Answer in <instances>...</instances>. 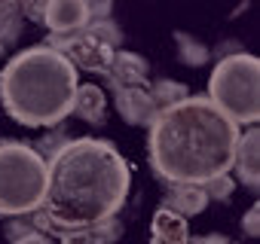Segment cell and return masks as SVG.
Instances as JSON below:
<instances>
[{
	"instance_id": "cell-3",
	"label": "cell",
	"mask_w": 260,
	"mask_h": 244,
	"mask_svg": "<svg viewBox=\"0 0 260 244\" xmlns=\"http://www.w3.org/2000/svg\"><path fill=\"white\" fill-rule=\"evenodd\" d=\"M80 86L77 67L49 46H31L13 55L0 70V104L25 129H52L74 107Z\"/></svg>"
},
{
	"instance_id": "cell-14",
	"label": "cell",
	"mask_w": 260,
	"mask_h": 244,
	"mask_svg": "<svg viewBox=\"0 0 260 244\" xmlns=\"http://www.w3.org/2000/svg\"><path fill=\"white\" fill-rule=\"evenodd\" d=\"M172 186H175V189L166 195L162 208H169V211L181 214L184 220H190V217H196V214H202V211H205L208 195H205V189H202L199 183H172Z\"/></svg>"
},
{
	"instance_id": "cell-26",
	"label": "cell",
	"mask_w": 260,
	"mask_h": 244,
	"mask_svg": "<svg viewBox=\"0 0 260 244\" xmlns=\"http://www.w3.org/2000/svg\"><path fill=\"white\" fill-rule=\"evenodd\" d=\"M0 52H4V46H0Z\"/></svg>"
},
{
	"instance_id": "cell-23",
	"label": "cell",
	"mask_w": 260,
	"mask_h": 244,
	"mask_svg": "<svg viewBox=\"0 0 260 244\" xmlns=\"http://www.w3.org/2000/svg\"><path fill=\"white\" fill-rule=\"evenodd\" d=\"M257 217H260V208H257V205H251V208H248V214L242 217V229H245V235H248V238H257V235H260Z\"/></svg>"
},
{
	"instance_id": "cell-24",
	"label": "cell",
	"mask_w": 260,
	"mask_h": 244,
	"mask_svg": "<svg viewBox=\"0 0 260 244\" xmlns=\"http://www.w3.org/2000/svg\"><path fill=\"white\" fill-rule=\"evenodd\" d=\"M190 244H236V241H233V238H226V235H217V232H211V235L190 238Z\"/></svg>"
},
{
	"instance_id": "cell-4",
	"label": "cell",
	"mask_w": 260,
	"mask_h": 244,
	"mask_svg": "<svg viewBox=\"0 0 260 244\" xmlns=\"http://www.w3.org/2000/svg\"><path fill=\"white\" fill-rule=\"evenodd\" d=\"M236 126H254L260 119V61L248 52L223 55L211 76L205 95Z\"/></svg>"
},
{
	"instance_id": "cell-19",
	"label": "cell",
	"mask_w": 260,
	"mask_h": 244,
	"mask_svg": "<svg viewBox=\"0 0 260 244\" xmlns=\"http://www.w3.org/2000/svg\"><path fill=\"white\" fill-rule=\"evenodd\" d=\"M86 31H89V34H95V37H98L101 43H107L110 49H116V46L122 43V34H119V28H116L110 19H101V22H89V25H86Z\"/></svg>"
},
{
	"instance_id": "cell-5",
	"label": "cell",
	"mask_w": 260,
	"mask_h": 244,
	"mask_svg": "<svg viewBox=\"0 0 260 244\" xmlns=\"http://www.w3.org/2000/svg\"><path fill=\"white\" fill-rule=\"evenodd\" d=\"M46 192V159L22 141H0V217L34 214Z\"/></svg>"
},
{
	"instance_id": "cell-1",
	"label": "cell",
	"mask_w": 260,
	"mask_h": 244,
	"mask_svg": "<svg viewBox=\"0 0 260 244\" xmlns=\"http://www.w3.org/2000/svg\"><path fill=\"white\" fill-rule=\"evenodd\" d=\"M132 186L122 153L101 138H74L52 150L46 162V192L31 226L58 235L116 217Z\"/></svg>"
},
{
	"instance_id": "cell-12",
	"label": "cell",
	"mask_w": 260,
	"mask_h": 244,
	"mask_svg": "<svg viewBox=\"0 0 260 244\" xmlns=\"http://www.w3.org/2000/svg\"><path fill=\"white\" fill-rule=\"evenodd\" d=\"M150 244H190L187 220L169 208H159L150 220Z\"/></svg>"
},
{
	"instance_id": "cell-10",
	"label": "cell",
	"mask_w": 260,
	"mask_h": 244,
	"mask_svg": "<svg viewBox=\"0 0 260 244\" xmlns=\"http://www.w3.org/2000/svg\"><path fill=\"white\" fill-rule=\"evenodd\" d=\"M147 73H150V64L144 55L138 52H125V49H116L113 52V61L107 67V79L110 86H144L147 83Z\"/></svg>"
},
{
	"instance_id": "cell-9",
	"label": "cell",
	"mask_w": 260,
	"mask_h": 244,
	"mask_svg": "<svg viewBox=\"0 0 260 244\" xmlns=\"http://www.w3.org/2000/svg\"><path fill=\"white\" fill-rule=\"evenodd\" d=\"M43 25L49 34H74L89 25L86 0H46L43 10Z\"/></svg>"
},
{
	"instance_id": "cell-16",
	"label": "cell",
	"mask_w": 260,
	"mask_h": 244,
	"mask_svg": "<svg viewBox=\"0 0 260 244\" xmlns=\"http://www.w3.org/2000/svg\"><path fill=\"white\" fill-rule=\"evenodd\" d=\"M178 40V58L187 64V67H199V64H205L208 61V49H205V43H199V40H193L190 34H178L175 37Z\"/></svg>"
},
{
	"instance_id": "cell-6",
	"label": "cell",
	"mask_w": 260,
	"mask_h": 244,
	"mask_svg": "<svg viewBox=\"0 0 260 244\" xmlns=\"http://www.w3.org/2000/svg\"><path fill=\"white\" fill-rule=\"evenodd\" d=\"M43 46L61 52L77 70H89V73H107V67L113 61V52H116L107 43H101L95 34H89L86 28L74 31V34H49V40Z\"/></svg>"
},
{
	"instance_id": "cell-7",
	"label": "cell",
	"mask_w": 260,
	"mask_h": 244,
	"mask_svg": "<svg viewBox=\"0 0 260 244\" xmlns=\"http://www.w3.org/2000/svg\"><path fill=\"white\" fill-rule=\"evenodd\" d=\"M113 104H116V113L122 116V122H128V126L147 129L156 119V107L144 86H113Z\"/></svg>"
},
{
	"instance_id": "cell-21",
	"label": "cell",
	"mask_w": 260,
	"mask_h": 244,
	"mask_svg": "<svg viewBox=\"0 0 260 244\" xmlns=\"http://www.w3.org/2000/svg\"><path fill=\"white\" fill-rule=\"evenodd\" d=\"M13 244H55V238L46 235V232H40V229H31V232L13 235Z\"/></svg>"
},
{
	"instance_id": "cell-17",
	"label": "cell",
	"mask_w": 260,
	"mask_h": 244,
	"mask_svg": "<svg viewBox=\"0 0 260 244\" xmlns=\"http://www.w3.org/2000/svg\"><path fill=\"white\" fill-rule=\"evenodd\" d=\"M22 34V13L19 7H4L0 10V46H13Z\"/></svg>"
},
{
	"instance_id": "cell-18",
	"label": "cell",
	"mask_w": 260,
	"mask_h": 244,
	"mask_svg": "<svg viewBox=\"0 0 260 244\" xmlns=\"http://www.w3.org/2000/svg\"><path fill=\"white\" fill-rule=\"evenodd\" d=\"M202 189H205L208 201H211V198H217V201H230V195H233V189H236V180H233L230 174H217V177L205 180Z\"/></svg>"
},
{
	"instance_id": "cell-20",
	"label": "cell",
	"mask_w": 260,
	"mask_h": 244,
	"mask_svg": "<svg viewBox=\"0 0 260 244\" xmlns=\"http://www.w3.org/2000/svg\"><path fill=\"white\" fill-rule=\"evenodd\" d=\"M43 10H46V0H19V13L31 22H43Z\"/></svg>"
},
{
	"instance_id": "cell-25",
	"label": "cell",
	"mask_w": 260,
	"mask_h": 244,
	"mask_svg": "<svg viewBox=\"0 0 260 244\" xmlns=\"http://www.w3.org/2000/svg\"><path fill=\"white\" fill-rule=\"evenodd\" d=\"M0 10H4V0H0Z\"/></svg>"
},
{
	"instance_id": "cell-2",
	"label": "cell",
	"mask_w": 260,
	"mask_h": 244,
	"mask_svg": "<svg viewBox=\"0 0 260 244\" xmlns=\"http://www.w3.org/2000/svg\"><path fill=\"white\" fill-rule=\"evenodd\" d=\"M147 153L153 171L169 183H205L230 174L239 126L205 95H190L156 113L150 122Z\"/></svg>"
},
{
	"instance_id": "cell-22",
	"label": "cell",
	"mask_w": 260,
	"mask_h": 244,
	"mask_svg": "<svg viewBox=\"0 0 260 244\" xmlns=\"http://www.w3.org/2000/svg\"><path fill=\"white\" fill-rule=\"evenodd\" d=\"M86 13H89V22H101L110 16V0H86Z\"/></svg>"
},
{
	"instance_id": "cell-11",
	"label": "cell",
	"mask_w": 260,
	"mask_h": 244,
	"mask_svg": "<svg viewBox=\"0 0 260 244\" xmlns=\"http://www.w3.org/2000/svg\"><path fill=\"white\" fill-rule=\"evenodd\" d=\"M122 235V223L116 217H107L101 223L83 226V229H71V232H58L55 238L61 244H116Z\"/></svg>"
},
{
	"instance_id": "cell-8",
	"label": "cell",
	"mask_w": 260,
	"mask_h": 244,
	"mask_svg": "<svg viewBox=\"0 0 260 244\" xmlns=\"http://www.w3.org/2000/svg\"><path fill=\"white\" fill-rule=\"evenodd\" d=\"M230 171H236V180L245 183L248 189L260 186V132H257V126H251L245 135H239Z\"/></svg>"
},
{
	"instance_id": "cell-13",
	"label": "cell",
	"mask_w": 260,
	"mask_h": 244,
	"mask_svg": "<svg viewBox=\"0 0 260 244\" xmlns=\"http://www.w3.org/2000/svg\"><path fill=\"white\" fill-rule=\"evenodd\" d=\"M74 116H80L89 126H104L107 119V98L98 86L92 83H80L77 92H74V107H71Z\"/></svg>"
},
{
	"instance_id": "cell-15",
	"label": "cell",
	"mask_w": 260,
	"mask_h": 244,
	"mask_svg": "<svg viewBox=\"0 0 260 244\" xmlns=\"http://www.w3.org/2000/svg\"><path fill=\"white\" fill-rule=\"evenodd\" d=\"M147 95H150V101H153V107H156V113H159V110H166V107H172V104L190 98V89H187L184 83H175V79H156V83L147 89Z\"/></svg>"
}]
</instances>
